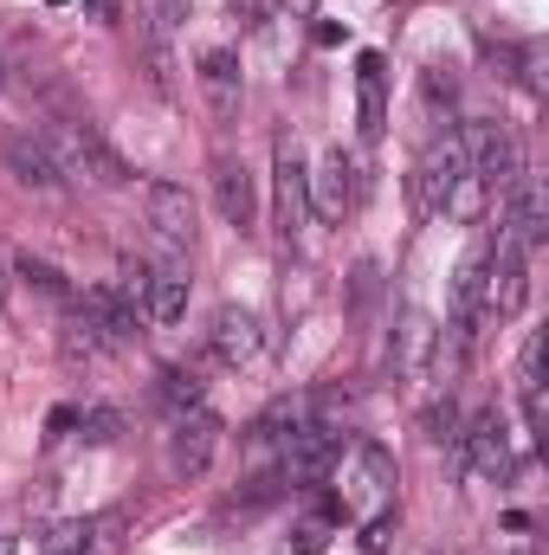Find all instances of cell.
<instances>
[{
	"mask_svg": "<svg viewBox=\"0 0 549 555\" xmlns=\"http://www.w3.org/2000/svg\"><path fill=\"white\" fill-rule=\"evenodd\" d=\"M39 137L52 142V155H59L65 175H78V181H91V188H124V181H130V162L98 137L91 117H59V124L39 130Z\"/></svg>",
	"mask_w": 549,
	"mask_h": 555,
	"instance_id": "obj_1",
	"label": "cell"
},
{
	"mask_svg": "<svg viewBox=\"0 0 549 555\" xmlns=\"http://www.w3.org/2000/svg\"><path fill=\"white\" fill-rule=\"evenodd\" d=\"M472 175V162H465V142L459 130H446V137H433L420 149V162H413L408 175V194H413V214L420 220H433V214H446V201H452V188Z\"/></svg>",
	"mask_w": 549,
	"mask_h": 555,
	"instance_id": "obj_2",
	"label": "cell"
},
{
	"mask_svg": "<svg viewBox=\"0 0 549 555\" xmlns=\"http://www.w3.org/2000/svg\"><path fill=\"white\" fill-rule=\"evenodd\" d=\"M465 162H472V175L485 181V194H511L518 188V175H524V149L511 137V124H498V117H478L472 130H465Z\"/></svg>",
	"mask_w": 549,
	"mask_h": 555,
	"instance_id": "obj_3",
	"label": "cell"
},
{
	"mask_svg": "<svg viewBox=\"0 0 549 555\" xmlns=\"http://www.w3.org/2000/svg\"><path fill=\"white\" fill-rule=\"evenodd\" d=\"M452 459L472 472V478H485V485H505L511 478V433H505V414L498 408H478L472 414V426L459 433V446H452Z\"/></svg>",
	"mask_w": 549,
	"mask_h": 555,
	"instance_id": "obj_4",
	"label": "cell"
},
{
	"mask_svg": "<svg viewBox=\"0 0 549 555\" xmlns=\"http://www.w3.org/2000/svg\"><path fill=\"white\" fill-rule=\"evenodd\" d=\"M524 259H531V253L498 227V240H491V253H485V317H491V323L524 310V297H531V272H524Z\"/></svg>",
	"mask_w": 549,
	"mask_h": 555,
	"instance_id": "obj_5",
	"label": "cell"
},
{
	"mask_svg": "<svg viewBox=\"0 0 549 555\" xmlns=\"http://www.w3.org/2000/svg\"><path fill=\"white\" fill-rule=\"evenodd\" d=\"M272 188H278V240L297 246L304 227H310V181H304V155H297L291 137L272 142Z\"/></svg>",
	"mask_w": 549,
	"mask_h": 555,
	"instance_id": "obj_6",
	"label": "cell"
},
{
	"mask_svg": "<svg viewBox=\"0 0 549 555\" xmlns=\"http://www.w3.org/2000/svg\"><path fill=\"white\" fill-rule=\"evenodd\" d=\"M220 414H207V408H188V414H175V433H168V465H175V478H201L207 465H214V452H220Z\"/></svg>",
	"mask_w": 549,
	"mask_h": 555,
	"instance_id": "obj_7",
	"label": "cell"
},
{
	"mask_svg": "<svg viewBox=\"0 0 549 555\" xmlns=\"http://www.w3.org/2000/svg\"><path fill=\"white\" fill-rule=\"evenodd\" d=\"M433 362H439V323H433L426 310H401L395 343H388V369H395V382H420V375H433Z\"/></svg>",
	"mask_w": 549,
	"mask_h": 555,
	"instance_id": "obj_8",
	"label": "cell"
},
{
	"mask_svg": "<svg viewBox=\"0 0 549 555\" xmlns=\"http://www.w3.org/2000/svg\"><path fill=\"white\" fill-rule=\"evenodd\" d=\"M310 181V207L323 214V220H343L356 201H362V162L356 155H343V149H330L323 155V168L317 175H304Z\"/></svg>",
	"mask_w": 549,
	"mask_h": 555,
	"instance_id": "obj_9",
	"label": "cell"
},
{
	"mask_svg": "<svg viewBox=\"0 0 549 555\" xmlns=\"http://www.w3.org/2000/svg\"><path fill=\"white\" fill-rule=\"evenodd\" d=\"M0 162L13 168V181H26V188H46V194L65 181V168H59L52 142L39 137V130H7V137H0Z\"/></svg>",
	"mask_w": 549,
	"mask_h": 555,
	"instance_id": "obj_10",
	"label": "cell"
},
{
	"mask_svg": "<svg viewBox=\"0 0 549 555\" xmlns=\"http://www.w3.org/2000/svg\"><path fill=\"white\" fill-rule=\"evenodd\" d=\"M142 207H149L155 240H168V246H194V194H188L181 181H149V188H142Z\"/></svg>",
	"mask_w": 549,
	"mask_h": 555,
	"instance_id": "obj_11",
	"label": "cell"
},
{
	"mask_svg": "<svg viewBox=\"0 0 549 555\" xmlns=\"http://www.w3.org/2000/svg\"><path fill=\"white\" fill-rule=\"evenodd\" d=\"M259 343H266V336H259V317H253V310H240V304H220V310H214L207 349H214L227 369H246V362L259 356Z\"/></svg>",
	"mask_w": 549,
	"mask_h": 555,
	"instance_id": "obj_12",
	"label": "cell"
},
{
	"mask_svg": "<svg viewBox=\"0 0 549 555\" xmlns=\"http://www.w3.org/2000/svg\"><path fill=\"white\" fill-rule=\"evenodd\" d=\"M214 207H220V220H227V227H240V233L259 220V188H253L246 162H233V155H220V162H214Z\"/></svg>",
	"mask_w": 549,
	"mask_h": 555,
	"instance_id": "obj_13",
	"label": "cell"
},
{
	"mask_svg": "<svg viewBox=\"0 0 549 555\" xmlns=\"http://www.w3.org/2000/svg\"><path fill=\"white\" fill-rule=\"evenodd\" d=\"M356 472H362V491L343 498V511H369V517L388 511V504H395V459H388L375 439H362V446H356Z\"/></svg>",
	"mask_w": 549,
	"mask_h": 555,
	"instance_id": "obj_14",
	"label": "cell"
},
{
	"mask_svg": "<svg viewBox=\"0 0 549 555\" xmlns=\"http://www.w3.org/2000/svg\"><path fill=\"white\" fill-rule=\"evenodd\" d=\"M78 304H85V317L98 323V336H104L111 349H124V343H137V323H142V310L130 304V297H124V291H104V284H91V291H85Z\"/></svg>",
	"mask_w": 549,
	"mask_h": 555,
	"instance_id": "obj_15",
	"label": "cell"
},
{
	"mask_svg": "<svg viewBox=\"0 0 549 555\" xmlns=\"http://www.w3.org/2000/svg\"><path fill=\"white\" fill-rule=\"evenodd\" d=\"M356 104H362V137H388V59L382 52L356 59Z\"/></svg>",
	"mask_w": 549,
	"mask_h": 555,
	"instance_id": "obj_16",
	"label": "cell"
},
{
	"mask_svg": "<svg viewBox=\"0 0 549 555\" xmlns=\"http://www.w3.org/2000/svg\"><path fill=\"white\" fill-rule=\"evenodd\" d=\"M194 78H201V91H207L214 117L227 124V117L240 111V59H233L227 46H207V52H201V72H194Z\"/></svg>",
	"mask_w": 549,
	"mask_h": 555,
	"instance_id": "obj_17",
	"label": "cell"
},
{
	"mask_svg": "<svg viewBox=\"0 0 549 555\" xmlns=\"http://www.w3.org/2000/svg\"><path fill=\"white\" fill-rule=\"evenodd\" d=\"M142 317H149V323H181V317H188V272H181L175 259H168V266H149Z\"/></svg>",
	"mask_w": 549,
	"mask_h": 555,
	"instance_id": "obj_18",
	"label": "cell"
},
{
	"mask_svg": "<svg viewBox=\"0 0 549 555\" xmlns=\"http://www.w3.org/2000/svg\"><path fill=\"white\" fill-rule=\"evenodd\" d=\"M104 349H111V343L98 336V323H91V317H85V304L72 297V304H65V317H59V356H65V362H98Z\"/></svg>",
	"mask_w": 549,
	"mask_h": 555,
	"instance_id": "obj_19",
	"label": "cell"
},
{
	"mask_svg": "<svg viewBox=\"0 0 549 555\" xmlns=\"http://www.w3.org/2000/svg\"><path fill=\"white\" fill-rule=\"evenodd\" d=\"M91 543H98L91 517H59V524L39 530V555H91Z\"/></svg>",
	"mask_w": 549,
	"mask_h": 555,
	"instance_id": "obj_20",
	"label": "cell"
},
{
	"mask_svg": "<svg viewBox=\"0 0 549 555\" xmlns=\"http://www.w3.org/2000/svg\"><path fill=\"white\" fill-rule=\"evenodd\" d=\"M162 408L168 414H188V408H201V395H207V382H201V369H188V362H175V369H162Z\"/></svg>",
	"mask_w": 549,
	"mask_h": 555,
	"instance_id": "obj_21",
	"label": "cell"
},
{
	"mask_svg": "<svg viewBox=\"0 0 549 555\" xmlns=\"http://www.w3.org/2000/svg\"><path fill=\"white\" fill-rule=\"evenodd\" d=\"M13 272L26 278V284H33V291H39V297H52V304H59V310H65V304H72V297H78V291H72V284H65V272H59V266H46V259H33V253H20V259H13Z\"/></svg>",
	"mask_w": 549,
	"mask_h": 555,
	"instance_id": "obj_22",
	"label": "cell"
},
{
	"mask_svg": "<svg viewBox=\"0 0 549 555\" xmlns=\"http://www.w3.org/2000/svg\"><path fill=\"white\" fill-rule=\"evenodd\" d=\"M420 98H426V117H433V124H452L459 85H452V72H446V65H426V72H420Z\"/></svg>",
	"mask_w": 549,
	"mask_h": 555,
	"instance_id": "obj_23",
	"label": "cell"
},
{
	"mask_svg": "<svg viewBox=\"0 0 549 555\" xmlns=\"http://www.w3.org/2000/svg\"><path fill=\"white\" fill-rule=\"evenodd\" d=\"M117 433H124V414L117 408H85L78 414V439L85 446H117Z\"/></svg>",
	"mask_w": 549,
	"mask_h": 555,
	"instance_id": "obj_24",
	"label": "cell"
},
{
	"mask_svg": "<svg viewBox=\"0 0 549 555\" xmlns=\"http://www.w3.org/2000/svg\"><path fill=\"white\" fill-rule=\"evenodd\" d=\"M420 426H426L433 446H459V408H452V395H439V401L420 414Z\"/></svg>",
	"mask_w": 549,
	"mask_h": 555,
	"instance_id": "obj_25",
	"label": "cell"
},
{
	"mask_svg": "<svg viewBox=\"0 0 549 555\" xmlns=\"http://www.w3.org/2000/svg\"><path fill=\"white\" fill-rule=\"evenodd\" d=\"M181 20H188V0H149V46L168 52V39H175Z\"/></svg>",
	"mask_w": 549,
	"mask_h": 555,
	"instance_id": "obj_26",
	"label": "cell"
},
{
	"mask_svg": "<svg viewBox=\"0 0 549 555\" xmlns=\"http://www.w3.org/2000/svg\"><path fill=\"white\" fill-rule=\"evenodd\" d=\"M478 214H485V181L465 175V181L452 188V201H446V220H478Z\"/></svg>",
	"mask_w": 549,
	"mask_h": 555,
	"instance_id": "obj_27",
	"label": "cell"
},
{
	"mask_svg": "<svg viewBox=\"0 0 549 555\" xmlns=\"http://www.w3.org/2000/svg\"><path fill=\"white\" fill-rule=\"evenodd\" d=\"M323 543H330V524L317 517V524H297V530H291V543H278V555H317Z\"/></svg>",
	"mask_w": 549,
	"mask_h": 555,
	"instance_id": "obj_28",
	"label": "cell"
},
{
	"mask_svg": "<svg viewBox=\"0 0 549 555\" xmlns=\"http://www.w3.org/2000/svg\"><path fill=\"white\" fill-rule=\"evenodd\" d=\"M388 537H395V504L369 517V530H362V550H369V555H382V550H388Z\"/></svg>",
	"mask_w": 549,
	"mask_h": 555,
	"instance_id": "obj_29",
	"label": "cell"
},
{
	"mask_svg": "<svg viewBox=\"0 0 549 555\" xmlns=\"http://www.w3.org/2000/svg\"><path fill=\"white\" fill-rule=\"evenodd\" d=\"M524 414H531V433L544 439V433H549V401H544V388H524Z\"/></svg>",
	"mask_w": 549,
	"mask_h": 555,
	"instance_id": "obj_30",
	"label": "cell"
},
{
	"mask_svg": "<svg viewBox=\"0 0 549 555\" xmlns=\"http://www.w3.org/2000/svg\"><path fill=\"white\" fill-rule=\"evenodd\" d=\"M375 266H356V310H369V304H375V291H382V284H375Z\"/></svg>",
	"mask_w": 549,
	"mask_h": 555,
	"instance_id": "obj_31",
	"label": "cell"
},
{
	"mask_svg": "<svg viewBox=\"0 0 549 555\" xmlns=\"http://www.w3.org/2000/svg\"><path fill=\"white\" fill-rule=\"evenodd\" d=\"M85 13H91L98 26H124V0H85Z\"/></svg>",
	"mask_w": 549,
	"mask_h": 555,
	"instance_id": "obj_32",
	"label": "cell"
},
{
	"mask_svg": "<svg viewBox=\"0 0 549 555\" xmlns=\"http://www.w3.org/2000/svg\"><path fill=\"white\" fill-rule=\"evenodd\" d=\"M78 426V408H52V420H46V439H65Z\"/></svg>",
	"mask_w": 549,
	"mask_h": 555,
	"instance_id": "obj_33",
	"label": "cell"
},
{
	"mask_svg": "<svg viewBox=\"0 0 549 555\" xmlns=\"http://www.w3.org/2000/svg\"><path fill=\"white\" fill-rule=\"evenodd\" d=\"M284 7H291V13H310V7H317V0H284Z\"/></svg>",
	"mask_w": 549,
	"mask_h": 555,
	"instance_id": "obj_34",
	"label": "cell"
},
{
	"mask_svg": "<svg viewBox=\"0 0 549 555\" xmlns=\"http://www.w3.org/2000/svg\"><path fill=\"white\" fill-rule=\"evenodd\" d=\"M0 555H20V543H13V537H0Z\"/></svg>",
	"mask_w": 549,
	"mask_h": 555,
	"instance_id": "obj_35",
	"label": "cell"
},
{
	"mask_svg": "<svg viewBox=\"0 0 549 555\" xmlns=\"http://www.w3.org/2000/svg\"><path fill=\"white\" fill-rule=\"evenodd\" d=\"M0 304H7V259H0Z\"/></svg>",
	"mask_w": 549,
	"mask_h": 555,
	"instance_id": "obj_36",
	"label": "cell"
},
{
	"mask_svg": "<svg viewBox=\"0 0 549 555\" xmlns=\"http://www.w3.org/2000/svg\"><path fill=\"white\" fill-rule=\"evenodd\" d=\"M433 555H452V550H433Z\"/></svg>",
	"mask_w": 549,
	"mask_h": 555,
	"instance_id": "obj_37",
	"label": "cell"
},
{
	"mask_svg": "<svg viewBox=\"0 0 549 555\" xmlns=\"http://www.w3.org/2000/svg\"><path fill=\"white\" fill-rule=\"evenodd\" d=\"M518 555H531V550H518Z\"/></svg>",
	"mask_w": 549,
	"mask_h": 555,
	"instance_id": "obj_38",
	"label": "cell"
}]
</instances>
